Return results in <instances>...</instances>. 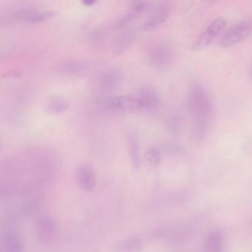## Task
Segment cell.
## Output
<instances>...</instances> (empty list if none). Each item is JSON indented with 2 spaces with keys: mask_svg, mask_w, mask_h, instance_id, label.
Instances as JSON below:
<instances>
[{
  "mask_svg": "<svg viewBox=\"0 0 252 252\" xmlns=\"http://www.w3.org/2000/svg\"><path fill=\"white\" fill-rule=\"evenodd\" d=\"M1 249L2 252H24V244L18 234L8 231L2 237Z\"/></svg>",
  "mask_w": 252,
  "mask_h": 252,
  "instance_id": "cell-12",
  "label": "cell"
},
{
  "mask_svg": "<svg viewBox=\"0 0 252 252\" xmlns=\"http://www.w3.org/2000/svg\"><path fill=\"white\" fill-rule=\"evenodd\" d=\"M252 32V23L243 21L231 26L221 38L220 44L223 48H229L244 40Z\"/></svg>",
  "mask_w": 252,
  "mask_h": 252,
  "instance_id": "cell-4",
  "label": "cell"
},
{
  "mask_svg": "<svg viewBox=\"0 0 252 252\" xmlns=\"http://www.w3.org/2000/svg\"><path fill=\"white\" fill-rule=\"evenodd\" d=\"M173 60L174 51L168 44H158L151 50L150 61L156 70H167L172 65Z\"/></svg>",
  "mask_w": 252,
  "mask_h": 252,
  "instance_id": "cell-5",
  "label": "cell"
},
{
  "mask_svg": "<svg viewBox=\"0 0 252 252\" xmlns=\"http://www.w3.org/2000/svg\"><path fill=\"white\" fill-rule=\"evenodd\" d=\"M139 14L140 13L138 12L136 10L131 8L129 11H126L125 14H122L119 18L116 19L113 25L116 28L123 27V26L127 25L128 23H131L134 19H135L137 15Z\"/></svg>",
  "mask_w": 252,
  "mask_h": 252,
  "instance_id": "cell-21",
  "label": "cell"
},
{
  "mask_svg": "<svg viewBox=\"0 0 252 252\" xmlns=\"http://www.w3.org/2000/svg\"><path fill=\"white\" fill-rule=\"evenodd\" d=\"M121 82V75L117 70H110L101 75L100 79L101 88L105 91H113Z\"/></svg>",
  "mask_w": 252,
  "mask_h": 252,
  "instance_id": "cell-15",
  "label": "cell"
},
{
  "mask_svg": "<svg viewBox=\"0 0 252 252\" xmlns=\"http://www.w3.org/2000/svg\"><path fill=\"white\" fill-rule=\"evenodd\" d=\"M104 108L113 111L138 112L135 95H120L104 98L101 101Z\"/></svg>",
  "mask_w": 252,
  "mask_h": 252,
  "instance_id": "cell-7",
  "label": "cell"
},
{
  "mask_svg": "<svg viewBox=\"0 0 252 252\" xmlns=\"http://www.w3.org/2000/svg\"><path fill=\"white\" fill-rule=\"evenodd\" d=\"M225 26L226 21L222 17H218L212 20L196 39L193 45V49L199 51L209 46L225 29Z\"/></svg>",
  "mask_w": 252,
  "mask_h": 252,
  "instance_id": "cell-3",
  "label": "cell"
},
{
  "mask_svg": "<svg viewBox=\"0 0 252 252\" xmlns=\"http://www.w3.org/2000/svg\"><path fill=\"white\" fill-rule=\"evenodd\" d=\"M54 12L51 10H40L33 7H21L13 10L6 20L9 21L39 23L52 17Z\"/></svg>",
  "mask_w": 252,
  "mask_h": 252,
  "instance_id": "cell-2",
  "label": "cell"
},
{
  "mask_svg": "<svg viewBox=\"0 0 252 252\" xmlns=\"http://www.w3.org/2000/svg\"><path fill=\"white\" fill-rule=\"evenodd\" d=\"M249 76L252 80V67H251L250 70H249Z\"/></svg>",
  "mask_w": 252,
  "mask_h": 252,
  "instance_id": "cell-24",
  "label": "cell"
},
{
  "mask_svg": "<svg viewBox=\"0 0 252 252\" xmlns=\"http://www.w3.org/2000/svg\"><path fill=\"white\" fill-rule=\"evenodd\" d=\"M172 12V7L168 2L160 4L148 18L145 20L143 25L144 29L147 31L154 30L166 22Z\"/></svg>",
  "mask_w": 252,
  "mask_h": 252,
  "instance_id": "cell-8",
  "label": "cell"
},
{
  "mask_svg": "<svg viewBox=\"0 0 252 252\" xmlns=\"http://www.w3.org/2000/svg\"><path fill=\"white\" fill-rule=\"evenodd\" d=\"M187 110L191 119L190 137L201 142L209 134L215 116L212 98L201 84L193 83L187 93Z\"/></svg>",
  "mask_w": 252,
  "mask_h": 252,
  "instance_id": "cell-1",
  "label": "cell"
},
{
  "mask_svg": "<svg viewBox=\"0 0 252 252\" xmlns=\"http://www.w3.org/2000/svg\"><path fill=\"white\" fill-rule=\"evenodd\" d=\"M58 232V225L51 216H44L38 221L36 233L41 241L49 243L52 241Z\"/></svg>",
  "mask_w": 252,
  "mask_h": 252,
  "instance_id": "cell-9",
  "label": "cell"
},
{
  "mask_svg": "<svg viewBox=\"0 0 252 252\" xmlns=\"http://www.w3.org/2000/svg\"><path fill=\"white\" fill-rule=\"evenodd\" d=\"M135 95L138 106V112L154 113L158 110L161 104L160 95L153 88H143Z\"/></svg>",
  "mask_w": 252,
  "mask_h": 252,
  "instance_id": "cell-6",
  "label": "cell"
},
{
  "mask_svg": "<svg viewBox=\"0 0 252 252\" xmlns=\"http://www.w3.org/2000/svg\"><path fill=\"white\" fill-rule=\"evenodd\" d=\"M136 36V32L134 29H127L122 32L116 39L115 43V51L117 54L123 52L124 51L129 48V45L132 43Z\"/></svg>",
  "mask_w": 252,
  "mask_h": 252,
  "instance_id": "cell-17",
  "label": "cell"
},
{
  "mask_svg": "<svg viewBox=\"0 0 252 252\" xmlns=\"http://www.w3.org/2000/svg\"><path fill=\"white\" fill-rule=\"evenodd\" d=\"M70 104L66 98L61 96H53L47 101L45 110L51 114H60L68 109Z\"/></svg>",
  "mask_w": 252,
  "mask_h": 252,
  "instance_id": "cell-16",
  "label": "cell"
},
{
  "mask_svg": "<svg viewBox=\"0 0 252 252\" xmlns=\"http://www.w3.org/2000/svg\"><path fill=\"white\" fill-rule=\"evenodd\" d=\"M86 63L81 60H67L57 65V70L60 73L67 75H77L87 70Z\"/></svg>",
  "mask_w": 252,
  "mask_h": 252,
  "instance_id": "cell-13",
  "label": "cell"
},
{
  "mask_svg": "<svg viewBox=\"0 0 252 252\" xmlns=\"http://www.w3.org/2000/svg\"><path fill=\"white\" fill-rule=\"evenodd\" d=\"M144 158H145L146 161L150 166L156 167L160 164V161H161V150L156 146H151L146 150Z\"/></svg>",
  "mask_w": 252,
  "mask_h": 252,
  "instance_id": "cell-18",
  "label": "cell"
},
{
  "mask_svg": "<svg viewBox=\"0 0 252 252\" xmlns=\"http://www.w3.org/2000/svg\"><path fill=\"white\" fill-rule=\"evenodd\" d=\"M127 145L132 164L135 169H138L141 165L139 141L136 134L129 132L127 135Z\"/></svg>",
  "mask_w": 252,
  "mask_h": 252,
  "instance_id": "cell-14",
  "label": "cell"
},
{
  "mask_svg": "<svg viewBox=\"0 0 252 252\" xmlns=\"http://www.w3.org/2000/svg\"><path fill=\"white\" fill-rule=\"evenodd\" d=\"M225 237L222 230L215 228L206 234L203 241V252H224Z\"/></svg>",
  "mask_w": 252,
  "mask_h": 252,
  "instance_id": "cell-10",
  "label": "cell"
},
{
  "mask_svg": "<svg viewBox=\"0 0 252 252\" xmlns=\"http://www.w3.org/2000/svg\"><path fill=\"white\" fill-rule=\"evenodd\" d=\"M143 243L140 239H128L122 242L119 246V251L120 252H140L142 249Z\"/></svg>",
  "mask_w": 252,
  "mask_h": 252,
  "instance_id": "cell-19",
  "label": "cell"
},
{
  "mask_svg": "<svg viewBox=\"0 0 252 252\" xmlns=\"http://www.w3.org/2000/svg\"><path fill=\"white\" fill-rule=\"evenodd\" d=\"M243 150L249 156L252 157V139L247 141L243 147Z\"/></svg>",
  "mask_w": 252,
  "mask_h": 252,
  "instance_id": "cell-22",
  "label": "cell"
},
{
  "mask_svg": "<svg viewBox=\"0 0 252 252\" xmlns=\"http://www.w3.org/2000/svg\"><path fill=\"white\" fill-rule=\"evenodd\" d=\"M166 127L172 134H178L182 127V120L178 115H170L166 119Z\"/></svg>",
  "mask_w": 252,
  "mask_h": 252,
  "instance_id": "cell-20",
  "label": "cell"
},
{
  "mask_svg": "<svg viewBox=\"0 0 252 252\" xmlns=\"http://www.w3.org/2000/svg\"><path fill=\"white\" fill-rule=\"evenodd\" d=\"M76 178L78 184L84 191H93L96 186V176L95 172L88 166H82L78 168Z\"/></svg>",
  "mask_w": 252,
  "mask_h": 252,
  "instance_id": "cell-11",
  "label": "cell"
},
{
  "mask_svg": "<svg viewBox=\"0 0 252 252\" xmlns=\"http://www.w3.org/2000/svg\"><path fill=\"white\" fill-rule=\"evenodd\" d=\"M95 3H96V1H94V0H86V1L82 2V4L86 5V6H92Z\"/></svg>",
  "mask_w": 252,
  "mask_h": 252,
  "instance_id": "cell-23",
  "label": "cell"
}]
</instances>
